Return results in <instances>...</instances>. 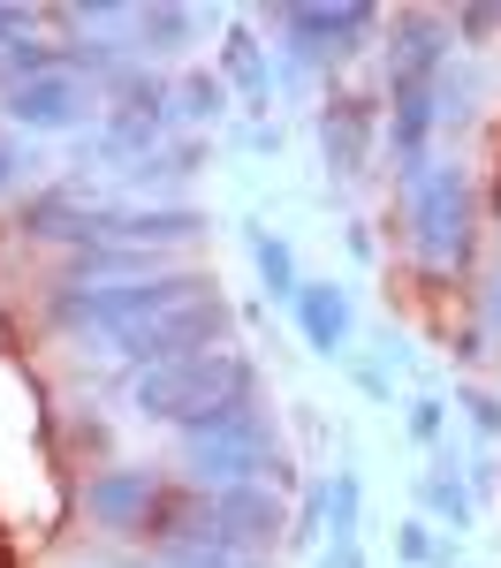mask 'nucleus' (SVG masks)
<instances>
[{
    "label": "nucleus",
    "instance_id": "nucleus-28",
    "mask_svg": "<svg viewBox=\"0 0 501 568\" xmlns=\"http://www.w3.org/2000/svg\"><path fill=\"white\" fill-rule=\"evenodd\" d=\"M23 31H31V16H23V8H0V45L23 39Z\"/></svg>",
    "mask_w": 501,
    "mask_h": 568
},
{
    "label": "nucleus",
    "instance_id": "nucleus-21",
    "mask_svg": "<svg viewBox=\"0 0 501 568\" xmlns=\"http://www.w3.org/2000/svg\"><path fill=\"white\" fill-rule=\"evenodd\" d=\"M395 561H403V568H433V561H449L425 516H403V524H395Z\"/></svg>",
    "mask_w": 501,
    "mask_h": 568
},
{
    "label": "nucleus",
    "instance_id": "nucleus-13",
    "mask_svg": "<svg viewBox=\"0 0 501 568\" xmlns=\"http://www.w3.org/2000/svg\"><path fill=\"white\" fill-rule=\"evenodd\" d=\"M228 84V99H243L251 114H267L273 106V53L259 45V31L251 23H228V39H221V69H213Z\"/></svg>",
    "mask_w": 501,
    "mask_h": 568
},
{
    "label": "nucleus",
    "instance_id": "nucleus-12",
    "mask_svg": "<svg viewBox=\"0 0 501 568\" xmlns=\"http://www.w3.org/2000/svg\"><path fill=\"white\" fill-rule=\"evenodd\" d=\"M289 318H297V334H304V349H312V356H327V364H342V356H350L358 304H350V288H342V281H304V288L289 296Z\"/></svg>",
    "mask_w": 501,
    "mask_h": 568
},
{
    "label": "nucleus",
    "instance_id": "nucleus-17",
    "mask_svg": "<svg viewBox=\"0 0 501 568\" xmlns=\"http://www.w3.org/2000/svg\"><path fill=\"white\" fill-rule=\"evenodd\" d=\"M455 470H463V463H455V447H441V470H425V478H418V508H425V524H433V516H441V524H471V508H479V500H471V485L455 478Z\"/></svg>",
    "mask_w": 501,
    "mask_h": 568
},
{
    "label": "nucleus",
    "instance_id": "nucleus-6",
    "mask_svg": "<svg viewBox=\"0 0 501 568\" xmlns=\"http://www.w3.org/2000/svg\"><path fill=\"white\" fill-rule=\"evenodd\" d=\"M228 334H236L228 296H198V304L160 311V318H144V326H130V334H114L107 349H114V364L137 379V372H152V364H182V356L228 349Z\"/></svg>",
    "mask_w": 501,
    "mask_h": 568
},
{
    "label": "nucleus",
    "instance_id": "nucleus-7",
    "mask_svg": "<svg viewBox=\"0 0 501 568\" xmlns=\"http://www.w3.org/2000/svg\"><path fill=\"white\" fill-rule=\"evenodd\" d=\"M160 493H168V478L144 470V463H107V470H84V485H77L84 516L114 538H144L160 516Z\"/></svg>",
    "mask_w": 501,
    "mask_h": 568
},
{
    "label": "nucleus",
    "instance_id": "nucleus-8",
    "mask_svg": "<svg viewBox=\"0 0 501 568\" xmlns=\"http://www.w3.org/2000/svg\"><path fill=\"white\" fill-rule=\"evenodd\" d=\"M206 538H221L236 561L267 554L273 538H289V508L273 485H236V493H206Z\"/></svg>",
    "mask_w": 501,
    "mask_h": 568
},
{
    "label": "nucleus",
    "instance_id": "nucleus-30",
    "mask_svg": "<svg viewBox=\"0 0 501 568\" xmlns=\"http://www.w3.org/2000/svg\"><path fill=\"white\" fill-rule=\"evenodd\" d=\"M494 227H501V182H494Z\"/></svg>",
    "mask_w": 501,
    "mask_h": 568
},
{
    "label": "nucleus",
    "instance_id": "nucleus-18",
    "mask_svg": "<svg viewBox=\"0 0 501 568\" xmlns=\"http://www.w3.org/2000/svg\"><path fill=\"white\" fill-rule=\"evenodd\" d=\"M251 265H259V281H267L273 304H289V296L304 288V273H297V251H289L273 227H251Z\"/></svg>",
    "mask_w": 501,
    "mask_h": 568
},
{
    "label": "nucleus",
    "instance_id": "nucleus-16",
    "mask_svg": "<svg viewBox=\"0 0 501 568\" xmlns=\"http://www.w3.org/2000/svg\"><path fill=\"white\" fill-rule=\"evenodd\" d=\"M319 530H327V546L364 530V470L358 463H342L334 478H319Z\"/></svg>",
    "mask_w": 501,
    "mask_h": 568
},
{
    "label": "nucleus",
    "instance_id": "nucleus-3",
    "mask_svg": "<svg viewBox=\"0 0 501 568\" xmlns=\"http://www.w3.org/2000/svg\"><path fill=\"white\" fill-rule=\"evenodd\" d=\"M403 197V243L425 273H455L471 258V235H479V182L463 160H433L410 182H395Z\"/></svg>",
    "mask_w": 501,
    "mask_h": 568
},
{
    "label": "nucleus",
    "instance_id": "nucleus-11",
    "mask_svg": "<svg viewBox=\"0 0 501 568\" xmlns=\"http://www.w3.org/2000/svg\"><path fill=\"white\" fill-rule=\"evenodd\" d=\"M319 152H327L334 182H358L380 152V106L372 99H327L319 106Z\"/></svg>",
    "mask_w": 501,
    "mask_h": 568
},
{
    "label": "nucleus",
    "instance_id": "nucleus-26",
    "mask_svg": "<svg viewBox=\"0 0 501 568\" xmlns=\"http://www.w3.org/2000/svg\"><path fill=\"white\" fill-rule=\"evenodd\" d=\"M350 372H358V387L372 394V402H388V394H395V387H388V364H350Z\"/></svg>",
    "mask_w": 501,
    "mask_h": 568
},
{
    "label": "nucleus",
    "instance_id": "nucleus-15",
    "mask_svg": "<svg viewBox=\"0 0 501 568\" xmlns=\"http://www.w3.org/2000/svg\"><path fill=\"white\" fill-rule=\"evenodd\" d=\"M91 213H99V205H91L84 190H46V197L23 205V235H31V243H77V251H84Z\"/></svg>",
    "mask_w": 501,
    "mask_h": 568
},
{
    "label": "nucleus",
    "instance_id": "nucleus-9",
    "mask_svg": "<svg viewBox=\"0 0 501 568\" xmlns=\"http://www.w3.org/2000/svg\"><path fill=\"white\" fill-rule=\"evenodd\" d=\"M388 91H418L433 84L441 69L455 61V39H449V16L433 8H410V16H388Z\"/></svg>",
    "mask_w": 501,
    "mask_h": 568
},
{
    "label": "nucleus",
    "instance_id": "nucleus-10",
    "mask_svg": "<svg viewBox=\"0 0 501 568\" xmlns=\"http://www.w3.org/2000/svg\"><path fill=\"white\" fill-rule=\"evenodd\" d=\"M8 122L16 130H39V136H69L91 122V84L77 69H53V77H31V84H8L0 91Z\"/></svg>",
    "mask_w": 501,
    "mask_h": 568
},
{
    "label": "nucleus",
    "instance_id": "nucleus-25",
    "mask_svg": "<svg viewBox=\"0 0 501 568\" xmlns=\"http://www.w3.org/2000/svg\"><path fill=\"white\" fill-rule=\"evenodd\" d=\"M319 568H364V538H334V546L319 554Z\"/></svg>",
    "mask_w": 501,
    "mask_h": 568
},
{
    "label": "nucleus",
    "instance_id": "nucleus-20",
    "mask_svg": "<svg viewBox=\"0 0 501 568\" xmlns=\"http://www.w3.org/2000/svg\"><path fill=\"white\" fill-rule=\"evenodd\" d=\"M53 69H69V45L31 39V31L0 45V77H8V84H31V77H53Z\"/></svg>",
    "mask_w": 501,
    "mask_h": 568
},
{
    "label": "nucleus",
    "instance_id": "nucleus-1",
    "mask_svg": "<svg viewBox=\"0 0 501 568\" xmlns=\"http://www.w3.org/2000/svg\"><path fill=\"white\" fill-rule=\"evenodd\" d=\"M182 470L198 493H236V485H289V447L273 433L267 402L243 394V402H221L213 417H198L182 433Z\"/></svg>",
    "mask_w": 501,
    "mask_h": 568
},
{
    "label": "nucleus",
    "instance_id": "nucleus-27",
    "mask_svg": "<svg viewBox=\"0 0 501 568\" xmlns=\"http://www.w3.org/2000/svg\"><path fill=\"white\" fill-rule=\"evenodd\" d=\"M243 144H251V152H281V130H273V122H251Z\"/></svg>",
    "mask_w": 501,
    "mask_h": 568
},
{
    "label": "nucleus",
    "instance_id": "nucleus-2",
    "mask_svg": "<svg viewBox=\"0 0 501 568\" xmlns=\"http://www.w3.org/2000/svg\"><path fill=\"white\" fill-rule=\"evenodd\" d=\"M198 296H221V281L198 273V265H160V273H144V281H91V288H69V281H61L53 326L77 334V342H114V334H130V326L160 318V311L198 304Z\"/></svg>",
    "mask_w": 501,
    "mask_h": 568
},
{
    "label": "nucleus",
    "instance_id": "nucleus-14",
    "mask_svg": "<svg viewBox=\"0 0 501 568\" xmlns=\"http://www.w3.org/2000/svg\"><path fill=\"white\" fill-rule=\"evenodd\" d=\"M198 8H137L130 16V53L144 61V69H160V61H176L182 45L198 39Z\"/></svg>",
    "mask_w": 501,
    "mask_h": 568
},
{
    "label": "nucleus",
    "instance_id": "nucleus-23",
    "mask_svg": "<svg viewBox=\"0 0 501 568\" xmlns=\"http://www.w3.org/2000/svg\"><path fill=\"white\" fill-rule=\"evenodd\" d=\"M403 433L418 439V447H441V433H449V409H441L433 394H418V402H410V417H403Z\"/></svg>",
    "mask_w": 501,
    "mask_h": 568
},
{
    "label": "nucleus",
    "instance_id": "nucleus-4",
    "mask_svg": "<svg viewBox=\"0 0 501 568\" xmlns=\"http://www.w3.org/2000/svg\"><path fill=\"white\" fill-rule=\"evenodd\" d=\"M259 394V364L243 349H206V356H182V364H152L130 379V409L144 425H176L190 433L198 417H213L221 402H243Z\"/></svg>",
    "mask_w": 501,
    "mask_h": 568
},
{
    "label": "nucleus",
    "instance_id": "nucleus-19",
    "mask_svg": "<svg viewBox=\"0 0 501 568\" xmlns=\"http://www.w3.org/2000/svg\"><path fill=\"white\" fill-rule=\"evenodd\" d=\"M168 99H176L182 122H198V130H206V122H221L228 106H236V99H228V84L213 77V69H190V77H176V84H168Z\"/></svg>",
    "mask_w": 501,
    "mask_h": 568
},
{
    "label": "nucleus",
    "instance_id": "nucleus-24",
    "mask_svg": "<svg viewBox=\"0 0 501 568\" xmlns=\"http://www.w3.org/2000/svg\"><path fill=\"white\" fill-rule=\"evenodd\" d=\"M463 417H471V433H479V439H501V394L463 387Z\"/></svg>",
    "mask_w": 501,
    "mask_h": 568
},
{
    "label": "nucleus",
    "instance_id": "nucleus-22",
    "mask_svg": "<svg viewBox=\"0 0 501 568\" xmlns=\"http://www.w3.org/2000/svg\"><path fill=\"white\" fill-rule=\"evenodd\" d=\"M160 568H243V561L221 538H176V546H160Z\"/></svg>",
    "mask_w": 501,
    "mask_h": 568
},
{
    "label": "nucleus",
    "instance_id": "nucleus-29",
    "mask_svg": "<svg viewBox=\"0 0 501 568\" xmlns=\"http://www.w3.org/2000/svg\"><path fill=\"white\" fill-rule=\"evenodd\" d=\"M8 182H16V144L0 136V197H8Z\"/></svg>",
    "mask_w": 501,
    "mask_h": 568
},
{
    "label": "nucleus",
    "instance_id": "nucleus-5",
    "mask_svg": "<svg viewBox=\"0 0 501 568\" xmlns=\"http://www.w3.org/2000/svg\"><path fill=\"white\" fill-rule=\"evenodd\" d=\"M267 23H273V39H281V77H273V84H304V69H342V61H358L388 16H380L372 0H350V8L281 0V8H267Z\"/></svg>",
    "mask_w": 501,
    "mask_h": 568
}]
</instances>
